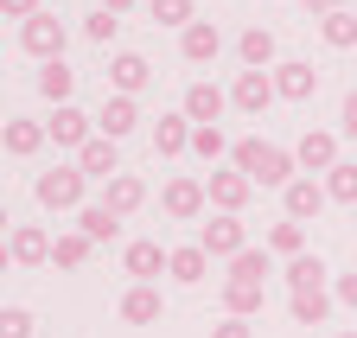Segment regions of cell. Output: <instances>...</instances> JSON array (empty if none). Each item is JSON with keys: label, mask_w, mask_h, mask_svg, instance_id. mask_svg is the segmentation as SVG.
Returning a JSON list of instances; mask_svg holds the SVG:
<instances>
[{"label": "cell", "mask_w": 357, "mask_h": 338, "mask_svg": "<svg viewBox=\"0 0 357 338\" xmlns=\"http://www.w3.org/2000/svg\"><path fill=\"white\" fill-rule=\"evenodd\" d=\"M77 173H83V179H102V185H109V179L121 173V160H115V141H109V135H96V141H89V147L77 153Z\"/></svg>", "instance_id": "7c38bea8"}, {"label": "cell", "mask_w": 357, "mask_h": 338, "mask_svg": "<svg viewBox=\"0 0 357 338\" xmlns=\"http://www.w3.org/2000/svg\"><path fill=\"white\" fill-rule=\"evenodd\" d=\"M45 141H52V135H45L38 121H7V135H0V147H7V153H20V160H26V153H38Z\"/></svg>", "instance_id": "484cf974"}, {"label": "cell", "mask_w": 357, "mask_h": 338, "mask_svg": "<svg viewBox=\"0 0 357 338\" xmlns=\"http://www.w3.org/2000/svg\"><path fill=\"white\" fill-rule=\"evenodd\" d=\"M230 102L249 109V115H261L268 102H275V77H268V70H243V77H236V90H230Z\"/></svg>", "instance_id": "4fadbf2b"}, {"label": "cell", "mask_w": 357, "mask_h": 338, "mask_svg": "<svg viewBox=\"0 0 357 338\" xmlns=\"http://www.w3.org/2000/svg\"><path fill=\"white\" fill-rule=\"evenodd\" d=\"M102 204L115 210V217H128V210H141V204H147V185L134 179V173H115V179L102 185Z\"/></svg>", "instance_id": "e0dca14e"}, {"label": "cell", "mask_w": 357, "mask_h": 338, "mask_svg": "<svg viewBox=\"0 0 357 338\" xmlns=\"http://www.w3.org/2000/svg\"><path fill=\"white\" fill-rule=\"evenodd\" d=\"M319 38H326V45H338V52H344V45H357V13H344V7H338V13H326V20H319Z\"/></svg>", "instance_id": "f546056e"}, {"label": "cell", "mask_w": 357, "mask_h": 338, "mask_svg": "<svg viewBox=\"0 0 357 338\" xmlns=\"http://www.w3.org/2000/svg\"><path fill=\"white\" fill-rule=\"evenodd\" d=\"M223 102H230V96H223L217 83H192V90H185V121H198V128H217Z\"/></svg>", "instance_id": "2e32d148"}, {"label": "cell", "mask_w": 357, "mask_h": 338, "mask_svg": "<svg viewBox=\"0 0 357 338\" xmlns=\"http://www.w3.org/2000/svg\"><path fill=\"white\" fill-rule=\"evenodd\" d=\"M268 256L261 249H243V256L230 262V281H223V307H230V319H249L261 313V293H268Z\"/></svg>", "instance_id": "6da1fadb"}, {"label": "cell", "mask_w": 357, "mask_h": 338, "mask_svg": "<svg viewBox=\"0 0 357 338\" xmlns=\"http://www.w3.org/2000/svg\"><path fill=\"white\" fill-rule=\"evenodd\" d=\"M192 153H198V160H223V153H230V141H223V128H192Z\"/></svg>", "instance_id": "836d02e7"}, {"label": "cell", "mask_w": 357, "mask_h": 338, "mask_svg": "<svg viewBox=\"0 0 357 338\" xmlns=\"http://www.w3.org/2000/svg\"><path fill=\"white\" fill-rule=\"evenodd\" d=\"M89 38H96V45H109V38L121 32V13H109V7H96V13H89V26H83Z\"/></svg>", "instance_id": "d590c367"}, {"label": "cell", "mask_w": 357, "mask_h": 338, "mask_svg": "<svg viewBox=\"0 0 357 338\" xmlns=\"http://www.w3.org/2000/svg\"><path fill=\"white\" fill-rule=\"evenodd\" d=\"M153 20L160 26H192V0H153Z\"/></svg>", "instance_id": "8d00e7d4"}, {"label": "cell", "mask_w": 357, "mask_h": 338, "mask_svg": "<svg viewBox=\"0 0 357 338\" xmlns=\"http://www.w3.org/2000/svg\"><path fill=\"white\" fill-rule=\"evenodd\" d=\"M178 52H185V64H211V58L223 52V32H217L211 20H192L185 38H178Z\"/></svg>", "instance_id": "9a60e30c"}, {"label": "cell", "mask_w": 357, "mask_h": 338, "mask_svg": "<svg viewBox=\"0 0 357 338\" xmlns=\"http://www.w3.org/2000/svg\"><path fill=\"white\" fill-rule=\"evenodd\" d=\"M326 198H338V204H357V166H351V160H338L332 173H326Z\"/></svg>", "instance_id": "1f68e13d"}, {"label": "cell", "mask_w": 357, "mask_h": 338, "mask_svg": "<svg viewBox=\"0 0 357 338\" xmlns=\"http://www.w3.org/2000/svg\"><path fill=\"white\" fill-rule=\"evenodd\" d=\"M83 185H89V179L77 173V166H58V173H38L32 192H38L45 210H83Z\"/></svg>", "instance_id": "3957f363"}, {"label": "cell", "mask_w": 357, "mask_h": 338, "mask_svg": "<svg viewBox=\"0 0 357 338\" xmlns=\"http://www.w3.org/2000/svg\"><path fill=\"white\" fill-rule=\"evenodd\" d=\"M211 338H255V325H249V319H223Z\"/></svg>", "instance_id": "f35d334b"}, {"label": "cell", "mask_w": 357, "mask_h": 338, "mask_svg": "<svg viewBox=\"0 0 357 338\" xmlns=\"http://www.w3.org/2000/svg\"><path fill=\"white\" fill-rule=\"evenodd\" d=\"M338 338H357V332H338Z\"/></svg>", "instance_id": "bcb514c9"}, {"label": "cell", "mask_w": 357, "mask_h": 338, "mask_svg": "<svg viewBox=\"0 0 357 338\" xmlns=\"http://www.w3.org/2000/svg\"><path fill=\"white\" fill-rule=\"evenodd\" d=\"M300 7H306V13H319V20H326V13H338V0H300Z\"/></svg>", "instance_id": "b9f144b4"}, {"label": "cell", "mask_w": 357, "mask_h": 338, "mask_svg": "<svg viewBox=\"0 0 357 338\" xmlns=\"http://www.w3.org/2000/svg\"><path fill=\"white\" fill-rule=\"evenodd\" d=\"M38 90H45V102H58V109H64L70 90H77V70H70L64 58H58V64H45V70H38Z\"/></svg>", "instance_id": "d4e9b609"}, {"label": "cell", "mask_w": 357, "mask_h": 338, "mask_svg": "<svg viewBox=\"0 0 357 338\" xmlns=\"http://www.w3.org/2000/svg\"><path fill=\"white\" fill-rule=\"evenodd\" d=\"M134 121H141L134 96H109V102H102V115H96V128H102L109 141H121V135H134Z\"/></svg>", "instance_id": "d6986e66"}, {"label": "cell", "mask_w": 357, "mask_h": 338, "mask_svg": "<svg viewBox=\"0 0 357 338\" xmlns=\"http://www.w3.org/2000/svg\"><path fill=\"white\" fill-rule=\"evenodd\" d=\"M20 45H26L32 58H45V64H58V58H64V20H58V13H32V20L20 26Z\"/></svg>", "instance_id": "277c9868"}, {"label": "cell", "mask_w": 357, "mask_h": 338, "mask_svg": "<svg viewBox=\"0 0 357 338\" xmlns=\"http://www.w3.org/2000/svg\"><path fill=\"white\" fill-rule=\"evenodd\" d=\"M294 166H306V173H332V166H338V135L306 128V135H300V147H294Z\"/></svg>", "instance_id": "8992f818"}, {"label": "cell", "mask_w": 357, "mask_h": 338, "mask_svg": "<svg viewBox=\"0 0 357 338\" xmlns=\"http://www.w3.org/2000/svg\"><path fill=\"white\" fill-rule=\"evenodd\" d=\"M147 77H153V70H147V58H141V52H121V58L109 64V83H115V96H134V90H147Z\"/></svg>", "instance_id": "ac0fdd59"}, {"label": "cell", "mask_w": 357, "mask_h": 338, "mask_svg": "<svg viewBox=\"0 0 357 338\" xmlns=\"http://www.w3.org/2000/svg\"><path fill=\"white\" fill-rule=\"evenodd\" d=\"M32 325H38V319H32L26 307H0V338H32Z\"/></svg>", "instance_id": "e575fe53"}, {"label": "cell", "mask_w": 357, "mask_h": 338, "mask_svg": "<svg viewBox=\"0 0 357 338\" xmlns=\"http://www.w3.org/2000/svg\"><path fill=\"white\" fill-rule=\"evenodd\" d=\"M236 52H243V64H249V70H261L268 58H275V32H268V26H249V32L236 38Z\"/></svg>", "instance_id": "4316f807"}, {"label": "cell", "mask_w": 357, "mask_h": 338, "mask_svg": "<svg viewBox=\"0 0 357 338\" xmlns=\"http://www.w3.org/2000/svg\"><path fill=\"white\" fill-rule=\"evenodd\" d=\"M185 147H192V121H185V115H160V128H153V153L172 160V153H185Z\"/></svg>", "instance_id": "cb8c5ba5"}, {"label": "cell", "mask_w": 357, "mask_h": 338, "mask_svg": "<svg viewBox=\"0 0 357 338\" xmlns=\"http://www.w3.org/2000/svg\"><path fill=\"white\" fill-rule=\"evenodd\" d=\"M312 90H319V70H312L306 58H287V64H275V96H287V102H306Z\"/></svg>", "instance_id": "52a82bcc"}, {"label": "cell", "mask_w": 357, "mask_h": 338, "mask_svg": "<svg viewBox=\"0 0 357 338\" xmlns=\"http://www.w3.org/2000/svg\"><path fill=\"white\" fill-rule=\"evenodd\" d=\"M0 236H7V204H0Z\"/></svg>", "instance_id": "f6af8a7d"}, {"label": "cell", "mask_w": 357, "mask_h": 338, "mask_svg": "<svg viewBox=\"0 0 357 338\" xmlns=\"http://www.w3.org/2000/svg\"><path fill=\"white\" fill-rule=\"evenodd\" d=\"M332 293H338V300H344V307L357 313V275H338V287H332Z\"/></svg>", "instance_id": "ab89813d"}, {"label": "cell", "mask_w": 357, "mask_h": 338, "mask_svg": "<svg viewBox=\"0 0 357 338\" xmlns=\"http://www.w3.org/2000/svg\"><path fill=\"white\" fill-rule=\"evenodd\" d=\"M32 13H45L38 0H0V20H32Z\"/></svg>", "instance_id": "74e56055"}, {"label": "cell", "mask_w": 357, "mask_h": 338, "mask_svg": "<svg viewBox=\"0 0 357 338\" xmlns=\"http://www.w3.org/2000/svg\"><path fill=\"white\" fill-rule=\"evenodd\" d=\"M204 192H211V204L223 210V217H236V210L249 204V192H255V185H249L236 166H230V173H211V179H204Z\"/></svg>", "instance_id": "ba28073f"}, {"label": "cell", "mask_w": 357, "mask_h": 338, "mask_svg": "<svg viewBox=\"0 0 357 338\" xmlns=\"http://www.w3.org/2000/svg\"><path fill=\"white\" fill-rule=\"evenodd\" d=\"M102 7H109V13H128V7H134V0H102Z\"/></svg>", "instance_id": "7bdbcfd3"}, {"label": "cell", "mask_w": 357, "mask_h": 338, "mask_svg": "<svg viewBox=\"0 0 357 338\" xmlns=\"http://www.w3.org/2000/svg\"><path fill=\"white\" fill-rule=\"evenodd\" d=\"M198 249H204V256H243V249H249V230H243V217H223V210H217V217L198 230Z\"/></svg>", "instance_id": "5b68a950"}, {"label": "cell", "mask_w": 357, "mask_h": 338, "mask_svg": "<svg viewBox=\"0 0 357 338\" xmlns=\"http://www.w3.org/2000/svg\"><path fill=\"white\" fill-rule=\"evenodd\" d=\"M89 249H96V243H89L83 230H64V236L52 243V262H58V268H83V262H89Z\"/></svg>", "instance_id": "83f0119b"}, {"label": "cell", "mask_w": 357, "mask_h": 338, "mask_svg": "<svg viewBox=\"0 0 357 338\" xmlns=\"http://www.w3.org/2000/svg\"><path fill=\"white\" fill-rule=\"evenodd\" d=\"M45 135H52L58 147H77V153H83L89 141H96V135H89V115H83V109H70V102H64L52 121H45Z\"/></svg>", "instance_id": "8fae6325"}, {"label": "cell", "mask_w": 357, "mask_h": 338, "mask_svg": "<svg viewBox=\"0 0 357 338\" xmlns=\"http://www.w3.org/2000/svg\"><path fill=\"white\" fill-rule=\"evenodd\" d=\"M7 262H13V249H7V243H0V268H7Z\"/></svg>", "instance_id": "ee69618b"}, {"label": "cell", "mask_w": 357, "mask_h": 338, "mask_svg": "<svg viewBox=\"0 0 357 338\" xmlns=\"http://www.w3.org/2000/svg\"><path fill=\"white\" fill-rule=\"evenodd\" d=\"M326 313H332V293H326V287L294 293V319H300V325H326Z\"/></svg>", "instance_id": "4dcf8cb0"}, {"label": "cell", "mask_w": 357, "mask_h": 338, "mask_svg": "<svg viewBox=\"0 0 357 338\" xmlns=\"http://www.w3.org/2000/svg\"><path fill=\"white\" fill-rule=\"evenodd\" d=\"M121 319H128V325H153V319H160V293H153L147 281H134V287L121 293Z\"/></svg>", "instance_id": "ffe728a7"}, {"label": "cell", "mask_w": 357, "mask_h": 338, "mask_svg": "<svg viewBox=\"0 0 357 338\" xmlns=\"http://www.w3.org/2000/svg\"><path fill=\"white\" fill-rule=\"evenodd\" d=\"M204 268H211V256H204L198 243H185V249H172V262H166V275H172L178 287H198V281H204Z\"/></svg>", "instance_id": "603a6c76"}, {"label": "cell", "mask_w": 357, "mask_h": 338, "mask_svg": "<svg viewBox=\"0 0 357 338\" xmlns=\"http://www.w3.org/2000/svg\"><path fill=\"white\" fill-rule=\"evenodd\" d=\"M338 128H344V135H351V141H357V90H351V96H344V115H338Z\"/></svg>", "instance_id": "60d3db41"}, {"label": "cell", "mask_w": 357, "mask_h": 338, "mask_svg": "<svg viewBox=\"0 0 357 338\" xmlns=\"http://www.w3.org/2000/svg\"><path fill=\"white\" fill-rule=\"evenodd\" d=\"M7 249H13V262H20V268H38V262H52V236H45L38 224H20V230L7 236Z\"/></svg>", "instance_id": "5bb4252c"}, {"label": "cell", "mask_w": 357, "mask_h": 338, "mask_svg": "<svg viewBox=\"0 0 357 338\" xmlns=\"http://www.w3.org/2000/svg\"><path fill=\"white\" fill-rule=\"evenodd\" d=\"M230 160H236V173H243L249 185H281V192L294 185V153L275 147V141H236Z\"/></svg>", "instance_id": "7a4b0ae2"}, {"label": "cell", "mask_w": 357, "mask_h": 338, "mask_svg": "<svg viewBox=\"0 0 357 338\" xmlns=\"http://www.w3.org/2000/svg\"><path fill=\"white\" fill-rule=\"evenodd\" d=\"M121 262H128V275H134V281H153L172 256H166L160 243H147V236H141V243H128V256H121Z\"/></svg>", "instance_id": "7402d4cb"}, {"label": "cell", "mask_w": 357, "mask_h": 338, "mask_svg": "<svg viewBox=\"0 0 357 338\" xmlns=\"http://www.w3.org/2000/svg\"><path fill=\"white\" fill-rule=\"evenodd\" d=\"M204 198H211V192H204L198 179H172V185L160 192V204H166V217H178V224H192L198 210H204Z\"/></svg>", "instance_id": "9c48e42d"}, {"label": "cell", "mask_w": 357, "mask_h": 338, "mask_svg": "<svg viewBox=\"0 0 357 338\" xmlns=\"http://www.w3.org/2000/svg\"><path fill=\"white\" fill-rule=\"evenodd\" d=\"M300 243H306V230L287 217V224H275V230H268V249H275V256H300Z\"/></svg>", "instance_id": "d6a6232c"}, {"label": "cell", "mask_w": 357, "mask_h": 338, "mask_svg": "<svg viewBox=\"0 0 357 338\" xmlns=\"http://www.w3.org/2000/svg\"><path fill=\"white\" fill-rule=\"evenodd\" d=\"M77 230H83L89 243H115V236H121V217H115L109 204H83V210H77Z\"/></svg>", "instance_id": "44dd1931"}, {"label": "cell", "mask_w": 357, "mask_h": 338, "mask_svg": "<svg viewBox=\"0 0 357 338\" xmlns=\"http://www.w3.org/2000/svg\"><path fill=\"white\" fill-rule=\"evenodd\" d=\"M287 287H294V293L326 287V262H319V256H294V262H287Z\"/></svg>", "instance_id": "f1b7e54d"}, {"label": "cell", "mask_w": 357, "mask_h": 338, "mask_svg": "<svg viewBox=\"0 0 357 338\" xmlns=\"http://www.w3.org/2000/svg\"><path fill=\"white\" fill-rule=\"evenodd\" d=\"M281 204H287V217H294V224L319 217V210H326V179H294V185L281 192Z\"/></svg>", "instance_id": "30bf717a"}]
</instances>
